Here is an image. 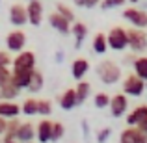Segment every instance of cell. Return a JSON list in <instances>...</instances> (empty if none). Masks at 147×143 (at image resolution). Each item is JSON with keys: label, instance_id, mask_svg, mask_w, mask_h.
Returning a JSON list of instances; mask_svg holds the SVG:
<instances>
[{"label": "cell", "instance_id": "cell-26", "mask_svg": "<svg viewBox=\"0 0 147 143\" xmlns=\"http://www.w3.org/2000/svg\"><path fill=\"white\" fill-rule=\"evenodd\" d=\"M93 52H97V54H104L106 52V48H108V43H106V34H95V37H93Z\"/></svg>", "mask_w": 147, "mask_h": 143}, {"label": "cell", "instance_id": "cell-31", "mask_svg": "<svg viewBox=\"0 0 147 143\" xmlns=\"http://www.w3.org/2000/svg\"><path fill=\"white\" fill-rule=\"evenodd\" d=\"M108 102H110V95H108V93H97V95H95V106L100 108V110L106 108Z\"/></svg>", "mask_w": 147, "mask_h": 143}, {"label": "cell", "instance_id": "cell-33", "mask_svg": "<svg viewBox=\"0 0 147 143\" xmlns=\"http://www.w3.org/2000/svg\"><path fill=\"white\" fill-rule=\"evenodd\" d=\"M127 0H102L100 2V7L102 9H108V7H117V6H123Z\"/></svg>", "mask_w": 147, "mask_h": 143}, {"label": "cell", "instance_id": "cell-34", "mask_svg": "<svg viewBox=\"0 0 147 143\" xmlns=\"http://www.w3.org/2000/svg\"><path fill=\"white\" fill-rule=\"evenodd\" d=\"M100 0H75V4L78 7H95Z\"/></svg>", "mask_w": 147, "mask_h": 143}, {"label": "cell", "instance_id": "cell-1", "mask_svg": "<svg viewBox=\"0 0 147 143\" xmlns=\"http://www.w3.org/2000/svg\"><path fill=\"white\" fill-rule=\"evenodd\" d=\"M97 76L102 80L104 84L110 86V84H115L119 78H121V69H119V65H115L114 61L106 60V61H102V63H99Z\"/></svg>", "mask_w": 147, "mask_h": 143}, {"label": "cell", "instance_id": "cell-36", "mask_svg": "<svg viewBox=\"0 0 147 143\" xmlns=\"http://www.w3.org/2000/svg\"><path fill=\"white\" fill-rule=\"evenodd\" d=\"M6 125H7V119L0 115V134H4V130H6Z\"/></svg>", "mask_w": 147, "mask_h": 143}, {"label": "cell", "instance_id": "cell-8", "mask_svg": "<svg viewBox=\"0 0 147 143\" xmlns=\"http://www.w3.org/2000/svg\"><path fill=\"white\" fill-rule=\"evenodd\" d=\"M108 106H110V111H112V115H114V117H121V115L127 111V108H129L127 95H125V93H117V95L110 97V102H108Z\"/></svg>", "mask_w": 147, "mask_h": 143}, {"label": "cell", "instance_id": "cell-5", "mask_svg": "<svg viewBox=\"0 0 147 143\" xmlns=\"http://www.w3.org/2000/svg\"><path fill=\"white\" fill-rule=\"evenodd\" d=\"M119 140L123 143H145L147 141V132L145 130H142L140 126H127V130H123L121 136H119Z\"/></svg>", "mask_w": 147, "mask_h": 143}, {"label": "cell", "instance_id": "cell-29", "mask_svg": "<svg viewBox=\"0 0 147 143\" xmlns=\"http://www.w3.org/2000/svg\"><path fill=\"white\" fill-rule=\"evenodd\" d=\"M37 113L41 115H50L52 113V104L47 99H37Z\"/></svg>", "mask_w": 147, "mask_h": 143}, {"label": "cell", "instance_id": "cell-37", "mask_svg": "<svg viewBox=\"0 0 147 143\" xmlns=\"http://www.w3.org/2000/svg\"><path fill=\"white\" fill-rule=\"evenodd\" d=\"M136 126H140V128L142 130H145V132H147V117L144 119V121H140V123H138V125Z\"/></svg>", "mask_w": 147, "mask_h": 143}, {"label": "cell", "instance_id": "cell-21", "mask_svg": "<svg viewBox=\"0 0 147 143\" xmlns=\"http://www.w3.org/2000/svg\"><path fill=\"white\" fill-rule=\"evenodd\" d=\"M75 95H76V102L82 104L84 100L91 95V84L90 82H82V80H80V82L76 84V87H75Z\"/></svg>", "mask_w": 147, "mask_h": 143}, {"label": "cell", "instance_id": "cell-2", "mask_svg": "<svg viewBox=\"0 0 147 143\" xmlns=\"http://www.w3.org/2000/svg\"><path fill=\"white\" fill-rule=\"evenodd\" d=\"M127 47H130L134 52L147 50V34L142 28H129L127 30Z\"/></svg>", "mask_w": 147, "mask_h": 143}, {"label": "cell", "instance_id": "cell-23", "mask_svg": "<svg viewBox=\"0 0 147 143\" xmlns=\"http://www.w3.org/2000/svg\"><path fill=\"white\" fill-rule=\"evenodd\" d=\"M17 126H19V121H17V117H11V121H7V125H6V130H4V138H2V141H4V143H11V141H15Z\"/></svg>", "mask_w": 147, "mask_h": 143}, {"label": "cell", "instance_id": "cell-32", "mask_svg": "<svg viewBox=\"0 0 147 143\" xmlns=\"http://www.w3.org/2000/svg\"><path fill=\"white\" fill-rule=\"evenodd\" d=\"M11 80V71L7 69V65H0V86L7 84Z\"/></svg>", "mask_w": 147, "mask_h": 143}, {"label": "cell", "instance_id": "cell-27", "mask_svg": "<svg viewBox=\"0 0 147 143\" xmlns=\"http://www.w3.org/2000/svg\"><path fill=\"white\" fill-rule=\"evenodd\" d=\"M21 110L24 111V115H36L37 113V99H26L22 102Z\"/></svg>", "mask_w": 147, "mask_h": 143}, {"label": "cell", "instance_id": "cell-28", "mask_svg": "<svg viewBox=\"0 0 147 143\" xmlns=\"http://www.w3.org/2000/svg\"><path fill=\"white\" fill-rule=\"evenodd\" d=\"M65 128L63 125H61L60 121L52 123V128H50V141H56V140H61V136H63Z\"/></svg>", "mask_w": 147, "mask_h": 143}, {"label": "cell", "instance_id": "cell-35", "mask_svg": "<svg viewBox=\"0 0 147 143\" xmlns=\"http://www.w3.org/2000/svg\"><path fill=\"white\" fill-rule=\"evenodd\" d=\"M11 63V56L6 50H0V65H9Z\"/></svg>", "mask_w": 147, "mask_h": 143}, {"label": "cell", "instance_id": "cell-22", "mask_svg": "<svg viewBox=\"0 0 147 143\" xmlns=\"http://www.w3.org/2000/svg\"><path fill=\"white\" fill-rule=\"evenodd\" d=\"M19 93H21V89H19L15 84H11V80L7 84H4V86H0V99H4V100L15 99Z\"/></svg>", "mask_w": 147, "mask_h": 143}, {"label": "cell", "instance_id": "cell-9", "mask_svg": "<svg viewBox=\"0 0 147 143\" xmlns=\"http://www.w3.org/2000/svg\"><path fill=\"white\" fill-rule=\"evenodd\" d=\"M123 17L127 19V21H130L136 28H145L147 26V13L142 9H138V7H127L125 11H123Z\"/></svg>", "mask_w": 147, "mask_h": 143}, {"label": "cell", "instance_id": "cell-10", "mask_svg": "<svg viewBox=\"0 0 147 143\" xmlns=\"http://www.w3.org/2000/svg\"><path fill=\"white\" fill-rule=\"evenodd\" d=\"M32 69L13 67V73H11V84H15L19 89H26V87H28V82H30V76H32Z\"/></svg>", "mask_w": 147, "mask_h": 143}, {"label": "cell", "instance_id": "cell-11", "mask_svg": "<svg viewBox=\"0 0 147 143\" xmlns=\"http://www.w3.org/2000/svg\"><path fill=\"white\" fill-rule=\"evenodd\" d=\"M49 22H50V26H52L54 30H58L60 34H69V30H71V21L61 17L58 11H52V13L49 15Z\"/></svg>", "mask_w": 147, "mask_h": 143}, {"label": "cell", "instance_id": "cell-38", "mask_svg": "<svg viewBox=\"0 0 147 143\" xmlns=\"http://www.w3.org/2000/svg\"><path fill=\"white\" fill-rule=\"evenodd\" d=\"M108 134H110V128H106V130H104V134H99V140H104V138H106Z\"/></svg>", "mask_w": 147, "mask_h": 143}, {"label": "cell", "instance_id": "cell-17", "mask_svg": "<svg viewBox=\"0 0 147 143\" xmlns=\"http://www.w3.org/2000/svg\"><path fill=\"white\" fill-rule=\"evenodd\" d=\"M21 113V106L15 102H11V100H2L0 102V115L6 119H11V117H17V115Z\"/></svg>", "mask_w": 147, "mask_h": 143}, {"label": "cell", "instance_id": "cell-39", "mask_svg": "<svg viewBox=\"0 0 147 143\" xmlns=\"http://www.w3.org/2000/svg\"><path fill=\"white\" fill-rule=\"evenodd\" d=\"M130 2H138V0H130Z\"/></svg>", "mask_w": 147, "mask_h": 143}, {"label": "cell", "instance_id": "cell-30", "mask_svg": "<svg viewBox=\"0 0 147 143\" xmlns=\"http://www.w3.org/2000/svg\"><path fill=\"white\" fill-rule=\"evenodd\" d=\"M56 11L61 15V17H65L67 21H71V22L75 21V13H73V11H71V7H69V6H65V4H58V6H56Z\"/></svg>", "mask_w": 147, "mask_h": 143}, {"label": "cell", "instance_id": "cell-4", "mask_svg": "<svg viewBox=\"0 0 147 143\" xmlns=\"http://www.w3.org/2000/svg\"><path fill=\"white\" fill-rule=\"evenodd\" d=\"M145 91V82L136 75H129L123 80V93L127 97H140Z\"/></svg>", "mask_w": 147, "mask_h": 143}, {"label": "cell", "instance_id": "cell-15", "mask_svg": "<svg viewBox=\"0 0 147 143\" xmlns=\"http://www.w3.org/2000/svg\"><path fill=\"white\" fill-rule=\"evenodd\" d=\"M88 73H90V61H88L86 58H78V60L73 61L71 75H73V78H75V80H82Z\"/></svg>", "mask_w": 147, "mask_h": 143}, {"label": "cell", "instance_id": "cell-16", "mask_svg": "<svg viewBox=\"0 0 147 143\" xmlns=\"http://www.w3.org/2000/svg\"><path fill=\"white\" fill-rule=\"evenodd\" d=\"M145 117H147V104H140V106H136L129 115H127V125L134 126L140 121H144Z\"/></svg>", "mask_w": 147, "mask_h": 143}, {"label": "cell", "instance_id": "cell-3", "mask_svg": "<svg viewBox=\"0 0 147 143\" xmlns=\"http://www.w3.org/2000/svg\"><path fill=\"white\" fill-rule=\"evenodd\" d=\"M106 43H108V48H112V50H125L127 48V30H123L121 26H114L106 34Z\"/></svg>", "mask_w": 147, "mask_h": 143}, {"label": "cell", "instance_id": "cell-13", "mask_svg": "<svg viewBox=\"0 0 147 143\" xmlns=\"http://www.w3.org/2000/svg\"><path fill=\"white\" fill-rule=\"evenodd\" d=\"M9 21L11 24L15 26H22L28 22V17H26V7L21 6V4H13L9 7Z\"/></svg>", "mask_w": 147, "mask_h": 143}, {"label": "cell", "instance_id": "cell-25", "mask_svg": "<svg viewBox=\"0 0 147 143\" xmlns=\"http://www.w3.org/2000/svg\"><path fill=\"white\" fill-rule=\"evenodd\" d=\"M69 32L76 37V45H80L84 39H86V36H88V26L84 24V22H75V24L71 26Z\"/></svg>", "mask_w": 147, "mask_h": 143}, {"label": "cell", "instance_id": "cell-19", "mask_svg": "<svg viewBox=\"0 0 147 143\" xmlns=\"http://www.w3.org/2000/svg\"><path fill=\"white\" fill-rule=\"evenodd\" d=\"M76 95H75V89H65L63 91V95L60 97V106L63 108V110H73V108L76 106Z\"/></svg>", "mask_w": 147, "mask_h": 143}, {"label": "cell", "instance_id": "cell-6", "mask_svg": "<svg viewBox=\"0 0 147 143\" xmlns=\"http://www.w3.org/2000/svg\"><path fill=\"white\" fill-rule=\"evenodd\" d=\"M6 45L9 52H21L26 45V34L22 30H13L6 36Z\"/></svg>", "mask_w": 147, "mask_h": 143}, {"label": "cell", "instance_id": "cell-18", "mask_svg": "<svg viewBox=\"0 0 147 143\" xmlns=\"http://www.w3.org/2000/svg\"><path fill=\"white\" fill-rule=\"evenodd\" d=\"M43 84H45V78L43 75H41V71H36V67L32 69V76H30V82H28V87L26 89H30L32 93H37V91L43 89Z\"/></svg>", "mask_w": 147, "mask_h": 143}, {"label": "cell", "instance_id": "cell-14", "mask_svg": "<svg viewBox=\"0 0 147 143\" xmlns=\"http://www.w3.org/2000/svg\"><path fill=\"white\" fill-rule=\"evenodd\" d=\"M36 140V130H34L32 123H19L17 134H15V141H32Z\"/></svg>", "mask_w": 147, "mask_h": 143}, {"label": "cell", "instance_id": "cell-7", "mask_svg": "<svg viewBox=\"0 0 147 143\" xmlns=\"http://www.w3.org/2000/svg\"><path fill=\"white\" fill-rule=\"evenodd\" d=\"M26 17L32 26H39L43 21V4L39 0H30V4L26 6Z\"/></svg>", "mask_w": 147, "mask_h": 143}, {"label": "cell", "instance_id": "cell-12", "mask_svg": "<svg viewBox=\"0 0 147 143\" xmlns=\"http://www.w3.org/2000/svg\"><path fill=\"white\" fill-rule=\"evenodd\" d=\"M13 67H21V69H32L36 67V56H34V52H30V50L24 48L19 52V56H15L13 60Z\"/></svg>", "mask_w": 147, "mask_h": 143}, {"label": "cell", "instance_id": "cell-20", "mask_svg": "<svg viewBox=\"0 0 147 143\" xmlns=\"http://www.w3.org/2000/svg\"><path fill=\"white\" fill-rule=\"evenodd\" d=\"M50 128H52V121H49V119H43V121L37 125L36 138H37L39 141H50Z\"/></svg>", "mask_w": 147, "mask_h": 143}, {"label": "cell", "instance_id": "cell-24", "mask_svg": "<svg viewBox=\"0 0 147 143\" xmlns=\"http://www.w3.org/2000/svg\"><path fill=\"white\" fill-rule=\"evenodd\" d=\"M134 75L140 76L144 82H147V56L136 58V61H134Z\"/></svg>", "mask_w": 147, "mask_h": 143}]
</instances>
